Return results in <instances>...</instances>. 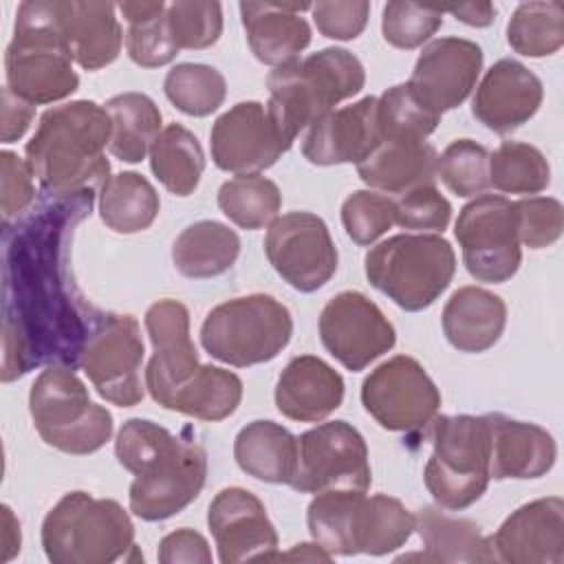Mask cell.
Listing matches in <instances>:
<instances>
[{
	"label": "cell",
	"instance_id": "26",
	"mask_svg": "<svg viewBox=\"0 0 564 564\" xmlns=\"http://www.w3.org/2000/svg\"><path fill=\"white\" fill-rule=\"evenodd\" d=\"M275 405L280 414L300 423H317L344 401V379L315 355L293 357L278 377Z\"/></svg>",
	"mask_w": 564,
	"mask_h": 564
},
{
	"label": "cell",
	"instance_id": "43",
	"mask_svg": "<svg viewBox=\"0 0 564 564\" xmlns=\"http://www.w3.org/2000/svg\"><path fill=\"white\" fill-rule=\"evenodd\" d=\"M377 121L381 139L425 141L441 123V115L427 108L405 82L377 97Z\"/></svg>",
	"mask_w": 564,
	"mask_h": 564
},
{
	"label": "cell",
	"instance_id": "2",
	"mask_svg": "<svg viewBox=\"0 0 564 564\" xmlns=\"http://www.w3.org/2000/svg\"><path fill=\"white\" fill-rule=\"evenodd\" d=\"M115 456L134 480L130 511L159 522L192 505L207 478V452L189 430L172 434L148 419H128L115 441Z\"/></svg>",
	"mask_w": 564,
	"mask_h": 564
},
{
	"label": "cell",
	"instance_id": "36",
	"mask_svg": "<svg viewBox=\"0 0 564 564\" xmlns=\"http://www.w3.org/2000/svg\"><path fill=\"white\" fill-rule=\"evenodd\" d=\"M150 167L167 192L189 196L200 183L205 154L194 132L181 123H170L150 148Z\"/></svg>",
	"mask_w": 564,
	"mask_h": 564
},
{
	"label": "cell",
	"instance_id": "41",
	"mask_svg": "<svg viewBox=\"0 0 564 564\" xmlns=\"http://www.w3.org/2000/svg\"><path fill=\"white\" fill-rule=\"evenodd\" d=\"M242 399V381L236 372L203 364L194 383L181 392L172 412H181L200 421H223L231 416Z\"/></svg>",
	"mask_w": 564,
	"mask_h": 564
},
{
	"label": "cell",
	"instance_id": "17",
	"mask_svg": "<svg viewBox=\"0 0 564 564\" xmlns=\"http://www.w3.org/2000/svg\"><path fill=\"white\" fill-rule=\"evenodd\" d=\"M145 330L154 348L145 368V388L161 408L172 410L203 368L189 337L187 306L170 297L154 302L145 311Z\"/></svg>",
	"mask_w": 564,
	"mask_h": 564
},
{
	"label": "cell",
	"instance_id": "6",
	"mask_svg": "<svg viewBox=\"0 0 564 564\" xmlns=\"http://www.w3.org/2000/svg\"><path fill=\"white\" fill-rule=\"evenodd\" d=\"M59 11V0H26L15 13L4 53L7 88L33 106L59 101L79 86L62 40Z\"/></svg>",
	"mask_w": 564,
	"mask_h": 564
},
{
	"label": "cell",
	"instance_id": "37",
	"mask_svg": "<svg viewBox=\"0 0 564 564\" xmlns=\"http://www.w3.org/2000/svg\"><path fill=\"white\" fill-rule=\"evenodd\" d=\"M117 9L128 22L126 51L134 64L159 68L178 55L165 22V2H121Z\"/></svg>",
	"mask_w": 564,
	"mask_h": 564
},
{
	"label": "cell",
	"instance_id": "47",
	"mask_svg": "<svg viewBox=\"0 0 564 564\" xmlns=\"http://www.w3.org/2000/svg\"><path fill=\"white\" fill-rule=\"evenodd\" d=\"M443 26V9L414 2H388L381 15L383 40L397 48L410 51L427 42Z\"/></svg>",
	"mask_w": 564,
	"mask_h": 564
},
{
	"label": "cell",
	"instance_id": "10",
	"mask_svg": "<svg viewBox=\"0 0 564 564\" xmlns=\"http://www.w3.org/2000/svg\"><path fill=\"white\" fill-rule=\"evenodd\" d=\"M432 456L423 480L441 509L460 511L482 498L489 474V425L485 414H436L432 421Z\"/></svg>",
	"mask_w": 564,
	"mask_h": 564
},
{
	"label": "cell",
	"instance_id": "3",
	"mask_svg": "<svg viewBox=\"0 0 564 564\" xmlns=\"http://www.w3.org/2000/svg\"><path fill=\"white\" fill-rule=\"evenodd\" d=\"M110 128L106 108L88 99L42 112L24 152L44 194L75 196L101 189L110 178V163L104 154Z\"/></svg>",
	"mask_w": 564,
	"mask_h": 564
},
{
	"label": "cell",
	"instance_id": "19",
	"mask_svg": "<svg viewBox=\"0 0 564 564\" xmlns=\"http://www.w3.org/2000/svg\"><path fill=\"white\" fill-rule=\"evenodd\" d=\"M209 145L216 167L234 174H258L291 148L260 101H240L223 112L212 126Z\"/></svg>",
	"mask_w": 564,
	"mask_h": 564
},
{
	"label": "cell",
	"instance_id": "15",
	"mask_svg": "<svg viewBox=\"0 0 564 564\" xmlns=\"http://www.w3.org/2000/svg\"><path fill=\"white\" fill-rule=\"evenodd\" d=\"M143 339L134 315L104 313L82 352L79 366L101 399L132 408L143 399Z\"/></svg>",
	"mask_w": 564,
	"mask_h": 564
},
{
	"label": "cell",
	"instance_id": "31",
	"mask_svg": "<svg viewBox=\"0 0 564 564\" xmlns=\"http://www.w3.org/2000/svg\"><path fill=\"white\" fill-rule=\"evenodd\" d=\"M414 531L423 542L421 553L401 555L423 562H494L489 538L469 518H452L441 507H421L414 516Z\"/></svg>",
	"mask_w": 564,
	"mask_h": 564
},
{
	"label": "cell",
	"instance_id": "25",
	"mask_svg": "<svg viewBox=\"0 0 564 564\" xmlns=\"http://www.w3.org/2000/svg\"><path fill=\"white\" fill-rule=\"evenodd\" d=\"M485 419L489 425V474L494 480H529L553 469L557 447L544 427L516 421L500 412L485 414Z\"/></svg>",
	"mask_w": 564,
	"mask_h": 564
},
{
	"label": "cell",
	"instance_id": "7",
	"mask_svg": "<svg viewBox=\"0 0 564 564\" xmlns=\"http://www.w3.org/2000/svg\"><path fill=\"white\" fill-rule=\"evenodd\" d=\"M42 549L53 564H110L134 551V524L110 498L70 491L42 522Z\"/></svg>",
	"mask_w": 564,
	"mask_h": 564
},
{
	"label": "cell",
	"instance_id": "12",
	"mask_svg": "<svg viewBox=\"0 0 564 564\" xmlns=\"http://www.w3.org/2000/svg\"><path fill=\"white\" fill-rule=\"evenodd\" d=\"M454 236L463 249V262L478 282H507L522 262L516 203L500 194H478L456 220Z\"/></svg>",
	"mask_w": 564,
	"mask_h": 564
},
{
	"label": "cell",
	"instance_id": "33",
	"mask_svg": "<svg viewBox=\"0 0 564 564\" xmlns=\"http://www.w3.org/2000/svg\"><path fill=\"white\" fill-rule=\"evenodd\" d=\"M240 253L238 234L218 220H198L185 227L172 245L176 271L192 280L223 275Z\"/></svg>",
	"mask_w": 564,
	"mask_h": 564
},
{
	"label": "cell",
	"instance_id": "21",
	"mask_svg": "<svg viewBox=\"0 0 564 564\" xmlns=\"http://www.w3.org/2000/svg\"><path fill=\"white\" fill-rule=\"evenodd\" d=\"M482 70V48L465 37L432 40L419 55L410 88L434 112L460 106Z\"/></svg>",
	"mask_w": 564,
	"mask_h": 564
},
{
	"label": "cell",
	"instance_id": "49",
	"mask_svg": "<svg viewBox=\"0 0 564 564\" xmlns=\"http://www.w3.org/2000/svg\"><path fill=\"white\" fill-rule=\"evenodd\" d=\"M394 207H397L394 225L403 229L443 231L447 229L452 218L449 200L434 185H421L401 194Z\"/></svg>",
	"mask_w": 564,
	"mask_h": 564
},
{
	"label": "cell",
	"instance_id": "38",
	"mask_svg": "<svg viewBox=\"0 0 564 564\" xmlns=\"http://www.w3.org/2000/svg\"><path fill=\"white\" fill-rule=\"evenodd\" d=\"M220 212L242 229L271 225L282 207L280 187L260 174H238L218 189Z\"/></svg>",
	"mask_w": 564,
	"mask_h": 564
},
{
	"label": "cell",
	"instance_id": "16",
	"mask_svg": "<svg viewBox=\"0 0 564 564\" xmlns=\"http://www.w3.org/2000/svg\"><path fill=\"white\" fill-rule=\"evenodd\" d=\"M264 253L275 273L300 293L322 289L339 262L326 223L313 212L275 218L264 236Z\"/></svg>",
	"mask_w": 564,
	"mask_h": 564
},
{
	"label": "cell",
	"instance_id": "14",
	"mask_svg": "<svg viewBox=\"0 0 564 564\" xmlns=\"http://www.w3.org/2000/svg\"><path fill=\"white\" fill-rule=\"evenodd\" d=\"M366 412L388 432H425L438 414L441 392L410 355L379 364L361 383Z\"/></svg>",
	"mask_w": 564,
	"mask_h": 564
},
{
	"label": "cell",
	"instance_id": "40",
	"mask_svg": "<svg viewBox=\"0 0 564 564\" xmlns=\"http://www.w3.org/2000/svg\"><path fill=\"white\" fill-rule=\"evenodd\" d=\"M551 183L546 156L529 143L502 141L489 154V185L505 194H540Z\"/></svg>",
	"mask_w": 564,
	"mask_h": 564
},
{
	"label": "cell",
	"instance_id": "27",
	"mask_svg": "<svg viewBox=\"0 0 564 564\" xmlns=\"http://www.w3.org/2000/svg\"><path fill=\"white\" fill-rule=\"evenodd\" d=\"M238 9L251 53L267 66L295 62L311 44V26L302 18L308 2H240Z\"/></svg>",
	"mask_w": 564,
	"mask_h": 564
},
{
	"label": "cell",
	"instance_id": "44",
	"mask_svg": "<svg viewBox=\"0 0 564 564\" xmlns=\"http://www.w3.org/2000/svg\"><path fill=\"white\" fill-rule=\"evenodd\" d=\"M436 178L456 196H478L489 187V152L471 139L452 141L438 156Z\"/></svg>",
	"mask_w": 564,
	"mask_h": 564
},
{
	"label": "cell",
	"instance_id": "48",
	"mask_svg": "<svg viewBox=\"0 0 564 564\" xmlns=\"http://www.w3.org/2000/svg\"><path fill=\"white\" fill-rule=\"evenodd\" d=\"M518 238L529 249L551 247L564 229V207L551 196H529L516 200Z\"/></svg>",
	"mask_w": 564,
	"mask_h": 564
},
{
	"label": "cell",
	"instance_id": "45",
	"mask_svg": "<svg viewBox=\"0 0 564 564\" xmlns=\"http://www.w3.org/2000/svg\"><path fill=\"white\" fill-rule=\"evenodd\" d=\"M165 22L178 51H200L218 42L223 7L220 2H172L165 9Z\"/></svg>",
	"mask_w": 564,
	"mask_h": 564
},
{
	"label": "cell",
	"instance_id": "11",
	"mask_svg": "<svg viewBox=\"0 0 564 564\" xmlns=\"http://www.w3.org/2000/svg\"><path fill=\"white\" fill-rule=\"evenodd\" d=\"M291 335V311L267 293L231 297L214 306L200 326L207 355L236 368L275 359L289 346Z\"/></svg>",
	"mask_w": 564,
	"mask_h": 564
},
{
	"label": "cell",
	"instance_id": "13",
	"mask_svg": "<svg viewBox=\"0 0 564 564\" xmlns=\"http://www.w3.org/2000/svg\"><path fill=\"white\" fill-rule=\"evenodd\" d=\"M370 480L368 445L350 423L328 421L297 436V469L291 480L295 491H366Z\"/></svg>",
	"mask_w": 564,
	"mask_h": 564
},
{
	"label": "cell",
	"instance_id": "54",
	"mask_svg": "<svg viewBox=\"0 0 564 564\" xmlns=\"http://www.w3.org/2000/svg\"><path fill=\"white\" fill-rule=\"evenodd\" d=\"M445 11L469 26H489L496 20V7L491 2H465L458 7H447Z\"/></svg>",
	"mask_w": 564,
	"mask_h": 564
},
{
	"label": "cell",
	"instance_id": "18",
	"mask_svg": "<svg viewBox=\"0 0 564 564\" xmlns=\"http://www.w3.org/2000/svg\"><path fill=\"white\" fill-rule=\"evenodd\" d=\"M319 339L344 368L359 372L392 350L397 333L370 297L359 291H341L319 313Z\"/></svg>",
	"mask_w": 564,
	"mask_h": 564
},
{
	"label": "cell",
	"instance_id": "42",
	"mask_svg": "<svg viewBox=\"0 0 564 564\" xmlns=\"http://www.w3.org/2000/svg\"><path fill=\"white\" fill-rule=\"evenodd\" d=\"M163 93L181 112L207 117L216 112L227 97L225 75L209 64L183 62L167 70Z\"/></svg>",
	"mask_w": 564,
	"mask_h": 564
},
{
	"label": "cell",
	"instance_id": "1",
	"mask_svg": "<svg viewBox=\"0 0 564 564\" xmlns=\"http://www.w3.org/2000/svg\"><path fill=\"white\" fill-rule=\"evenodd\" d=\"M95 192L51 196L2 225V383L35 366L77 368L95 324L104 315L79 291L70 251L75 227Z\"/></svg>",
	"mask_w": 564,
	"mask_h": 564
},
{
	"label": "cell",
	"instance_id": "39",
	"mask_svg": "<svg viewBox=\"0 0 564 564\" xmlns=\"http://www.w3.org/2000/svg\"><path fill=\"white\" fill-rule=\"evenodd\" d=\"M509 46L524 57H546L564 44V7L557 0L522 2L507 24Z\"/></svg>",
	"mask_w": 564,
	"mask_h": 564
},
{
	"label": "cell",
	"instance_id": "8",
	"mask_svg": "<svg viewBox=\"0 0 564 564\" xmlns=\"http://www.w3.org/2000/svg\"><path fill=\"white\" fill-rule=\"evenodd\" d=\"M368 282L399 308L432 306L456 273L452 245L436 234H399L375 245L364 260Z\"/></svg>",
	"mask_w": 564,
	"mask_h": 564
},
{
	"label": "cell",
	"instance_id": "56",
	"mask_svg": "<svg viewBox=\"0 0 564 564\" xmlns=\"http://www.w3.org/2000/svg\"><path fill=\"white\" fill-rule=\"evenodd\" d=\"M275 560H302V562H330L333 555L324 551L317 542L295 544L289 553H275Z\"/></svg>",
	"mask_w": 564,
	"mask_h": 564
},
{
	"label": "cell",
	"instance_id": "35",
	"mask_svg": "<svg viewBox=\"0 0 564 564\" xmlns=\"http://www.w3.org/2000/svg\"><path fill=\"white\" fill-rule=\"evenodd\" d=\"M161 209L152 183L139 172H119L99 189V216L117 234H139L148 229Z\"/></svg>",
	"mask_w": 564,
	"mask_h": 564
},
{
	"label": "cell",
	"instance_id": "28",
	"mask_svg": "<svg viewBox=\"0 0 564 564\" xmlns=\"http://www.w3.org/2000/svg\"><path fill=\"white\" fill-rule=\"evenodd\" d=\"M115 9L110 2H62V40L84 70H99L119 57L123 31Z\"/></svg>",
	"mask_w": 564,
	"mask_h": 564
},
{
	"label": "cell",
	"instance_id": "32",
	"mask_svg": "<svg viewBox=\"0 0 564 564\" xmlns=\"http://www.w3.org/2000/svg\"><path fill=\"white\" fill-rule=\"evenodd\" d=\"M234 458L256 480L291 485L297 469V436L280 423L251 421L234 441Z\"/></svg>",
	"mask_w": 564,
	"mask_h": 564
},
{
	"label": "cell",
	"instance_id": "53",
	"mask_svg": "<svg viewBox=\"0 0 564 564\" xmlns=\"http://www.w3.org/2000/svg\"><path fill=\"white\" fill-rule=\"evenodd\" d=\"M35 115V106L11 93L7 86L2 88V141L13 143L24 137Z\"/></svg>",
	"mask_w": 564,
	"mask_h": 564
},
{
	"label": "cell",
	"instance_id": "55",
	"mask_svg": "<svg viewBox=\"0 0 564 564\" xmlns=\"http://www.w3.org/2000/svg\"><path fill=\"white\" fill-rule=\"evenodd\" d=\"M2 516H4V531H2L4 555H2V562H7V560L13 557V553L20 551V522L13 518V513L7 505L2 507Z\"/></svg>",
	"mask_w": 564,
	"mask_h": 564
},
{
	"label": "cell",
	"instance_id": "29",
	"mask_svg": "<svg viewBox=\"0 0 564 564\" xmlns=\"http://www.w3.org/2000/svg\"><path fill=\"white\" fill-rule=\"evenodd\" d=\"M438 154L432 143L419 139H381L357 163L359 178L386 194H405L421 185H434Z\"/></svg>",
	"mask_w": 564,
	"mask_h": 564
},
{
	"label": "cell",
	"instance_id": "5",
	"mask_svg": "<svg viewBox=\"0 0 564 564\" xmlns=\"http://www.w3.org/2000/svg\"><path fill=\"white\" fill-rule=\"evenodd\" d=\"M366 70L359 57L346 48L328 46L304 59L278 66L267 77V108L284 141L295 137L328 115L339 101L361 93Z\"/></svg>",
	"mask_w": 564,
	"mask_h": 564
},
{
	"label": "cell",
	"instance_id": "52",
	"mask_svg": "<svg viewBox=\"0 0 564 564\" xmlns=\"http://www.w3.org/2000/svg\"><path fill=\"white\" fill-rule=\"evenodd\" d=\"M156 557L163 564H178V562L209 564L212 562V551H209L207 540L198 531L183 527V529H176V531L167 533L159 542Z\"/></svg>",
	"mask_w": 564,
	"mask_h": 564
},
{
	"label": "cell",
	"instance_id": "50",
	"mask_svg": "<svg viewBox=\"0 0 564 564\" xmlns=\"http://www.w3.org/2000/svg\"><path fill=\"white\" fill-rule=\"evenodd\" d=\"M2 170V225L18 220L35 200L33 170L15 152H0Z\"/></svg>",
	"mask_w": 564,
	"mask_h": 564
},
{
	"label": "cell",
	"instance_id": "46",
	"mask_svg": "<svg viewBox=\"0 0 564 564\" xmlns=\"http://www.w3.org/2000/svg\"><path fill=\"white\" fill-rule=\"evenodd\" d=\"M394 200L372 189H357L341 203V225L359 247H368L381 238L394 225Z\"/></svg>",
	"mask_w": 564,
	"mask_h": 564
},
{
	"label": "cell",
	"instance_id": "51",
	"mask_svg": "<svg viewBox=\"0 0 564 564\" xmlns=\"http://www.w3.org/2000/svg\"><path fill=\"white\" fill-rule=\"evenodd\" d=\"M317 31L330 40H355L368 22L370 4L366 0H335L311 4Z\"/></svg>",
	"mask_w": 564,
	"mask_h": 564
},
{
	"label": "cell",
	"instance_id": "23",
	"mask_svg": "<svg viewBox=\"0 0 564 564\" xmlns=\"http://www.w3.org/2000/svg\"><path fill=\"white\" fill-rule=\"evenodd\" d=\"M544 86L522 62L498 59L480 79L471 115L491 132L509 134L524 126L542 106Z\"/></svg>",
	"mask_w": 564,
	"mask_h": 564
},
{
	"label": "cell",
	"instance_id": "22",
	"mask_svg": "<svg viewBox=\"0 0 564 564\" xmlns=\"http://www.w3.org/2000/svg\"><path fill=\"white\" fill-rule=\"evenodd\" d=\"M494 557L509 564L564 562V500L538 498L518 507L489 538Z\"/></svg>",
	"mask_w": 564,
	"mask_h": 564
},
{
	"label": "cell",
	"instance_id": "34",
	"mask_svg": "<svg viewBox=\"0 0 564 564\" xmlns=\"http://www.w3.org/2000/svg\"><path fill=\"white\" fill-rule=\"evenodd\" d=\"M110 117L108 150L123 163H141L161 132V110L143 93H121L104 104Z\"/></svg>",
	"mask_w": 564,
	"mask_h": 564
},
{
	"label": "cell",
	"instance_id": "4",
	"mask_svg": "<svg viewBox=\"0 0 564 564\" xmlns=\"http://www.w3.org/2000/svg\"><path fill=\"white\" fill-rule=\"evenodd\" d=\"M313 542L335 555H386L414 533L416 518L399 498L366 491H322L306 509Z\"/></svg>",
	"mask_w": 564,
	"mask_h": 564
},
{
	"label": "cell",
	"instance_id": "20",
	"mask_svg": "<svg viewBox=\"0 0 564 564\" xmlns=\"http://www.w3.org/2000/svg\"><path fill=\"white\" fill-rule=\"evenodd\" d=\"M207 524L223 564L275 560L278 531L260 498L242 487H225L209 502Z\"/></svg>",
	"mask_w": 564,
	"mask_h": 564
},
{
	"label": "cell",
	"instance_id": "9",
	"mask_svg": "<svg viewBox=\"0 0 564 564\" xmlns=\"http://www.w3.org/2000/svg\"><path fill=\"white\" fill-rule=\"evenodd\" d=\"M29 412L42 441L64 454L86 456L112 436V414L95 403L68 366H46L31 386Z\"/></svg>",
	"mask_w": 564,
	"mask_h": 564
},
{
	"label": "cell",
	"instance_id": "24",
	"mask_svg": "<svg viewBox=\"0 0 564 564\" xmlns=\"http://www.w3.org/2000/svg\"><path fill=\"white\" fill-rule=\"evenodd\" d=\"M379 141L377 97H364L317 119L304 137L302 154L313 165L359 163Z\"/></svg>",
	"mask_w": 564,
	"mask_h": 564
},
{
	"label": "cell",
	"instance_id": "30",
	"mask_svg": "<svg viewBox=\"0 0 564 564\" xmlns=\"http://www.w3.org/2000/svg\"><path fill=\"white\" fill-rule=\"evenodd\" d=\"M441 324L447 341L456 350L485 352L502 337L507 304L487 289L460 286L447 300Z\"/></svg>",
	"mask_w": 564,
	"mask_h": 564
}]
</instances>
